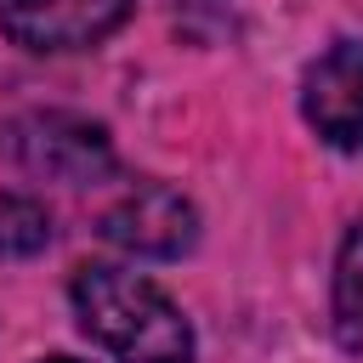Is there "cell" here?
I'll use <instances>...</instances> for the list:
<instances>
[{"label":"cell","mask_w":363,"mask_h":363,"mask_svg":"<svg viewBox=\"0 0 363 363\" xmlns=\"http://www.w3.org/2000/svg\"><path fill=\"white\" fill-rule=\"evenodd\" d=\"M79 329L119 363H193V323L142 272L113 261H85L68 284Z\"/></svg>","instance_id":"cell-1"},{"label":"cell","mask_w":363,"mask_h":363,"mask_svg":"<svg viewBox=\"0 0 363 363\" xmlns=\"http://www.w3.org/2000/svg\"><path fill=\"white\" fill-rule=\"evenodd\" d=\"M0 153L23 170V176H45V182H68V187H91L113 176V142L96 119L79 113H17L0 125Z\"/></svg>","instance_id":"cell-2"},{"label":"cell","mask_w":363,"mask_h":363,"mask_svg":"<svg viewBox=\"0 0 363 363\" xmlns=\"http://www.w3.org/2000/svg\"><path fill=\"white\" fill-rule=\"evenodd\" d=\"M102 238L125 255H142V261H176L199 244V210L176 187L142 182L119 204L102 210Z\"/></svg>","instance_id":"cell-3"},{"label":"cell","mask_w":363,"mask_h":363,"mask_svg":"<svg viewBox=\"0 0 363 363\" xmlns=\"http://www.w3.org/2000/svg\"><path fill=\"white\" fill-rule=\"evenodd\" d=\"M130 11L136 0H0V28L23 51H85Z\"/></svg>","instance_id":"cell-4"},{"label":"cell","mask_w":363,"mask_h":363,"mask_svg":"<svg viewBox=\"0 0 363 363\" xmlns=\"http://www.w3.org/2000/svg\"><path fill=\"white\" fill-rule=\"evenodd\" d=\"M301 113L329 147L363 153V40H340L306 68Z\"/></svg>","instance_id":"cell-5"},{"label":"cell","mask_w":363,"mask_h":363,"mask_svg":"<svg viewBox=\"0 0 363 363\" xmlns=\"http://www.w3.org/2000/svg\"><path fill=\"white\" fill-rule=\"evenodd\" d=\"M335 335L346 352H363V221L346 233L335 261Z\"/></svg>","instance_id":"cell-6"},{"label":"cell","mask_w":363,"mask_h":363,"mask_svg":"<svg viewBox=\"0 0 363 363\" xmlns=\"http://www.w3.org/2000/svg\"><path fill=\"white\" fill-rule=\"evenodd\" d=\"M51 244V210L28 193H0V255L28 261Z\"/></svg>","instance_id":"cell-7"},{"label":"cell","mask_w":363,"mask_h":363,"mask_svg":"<svg viewBox=\"0 0 363 363\" xmlns=\"http://www.w3.org/2000/svg\"><path fill=\"white\" fill-rule=\"evenodd\" d=\"M40 363H79V357H40Z\"/></svg>","instance_id":"cell-8"}]
</instances>
